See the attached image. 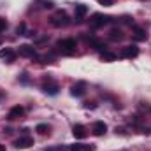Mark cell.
I'll return each mask as SVG.
<instances>
[{"instance_id":"cell-1","label":"cell","mask_w":151,"mask_h":151,"mask_svg":"<svg viewBox=\"0 0 151 151\" xmlns=\"http://www.w3.org/2000/svg\"><path fill=\"white\" fill-rule=\"evenodd\" d=\"M56 47H58V51L62 55H74L76 47H77V42H76V39H70V37L62 39V40L56 42Z\"/></svg>"},{"instance_id":"cell-2","label":"cell","mask_w":151,"mask_h":151,"mask_svg":"<svg viewBox=\"0 0 151 151\" xmlns=\"http://www.w3.org/2000/svg\"><path fill=\"white\" fill-rule=\"evenodd\" d=\"M70 23V19H69V16H67V12L65 11H58L53 18H51V25L53 27H67Z\"/></svg>"},{"instance_id":"cell-3","label":"cell","mask_w":151,"mask_h":151,"mask_svg":"<svg viewBox=\"0 0 151 151\" xmlns=\"http://www.w3.org/2000/svg\"><path fill=\"white\" fill-rule=\"evenodd\" d=\"M111 19H113L111 16H104V14H93V16H91V19H90V25H91L93 28H99V27H104V25H107Z\"/></svg>"},{"instance_id":"cell-4","label":"cell","mask_w":151,"mask_h":151,"mask_svg":"<svg viewBox=\"0 0 151 151\" xmlns=\"http://www.w3.org/2000/svg\"><path fill=\"white\" fill-rule=\"evenodd\" d=\"M14 146L18 148V150H27V148H30V146H34V139L27 134V135H21L19 139H16L14 141Z\"/></svg>"},{"instance_id":"cell-5","label":"cell","mask_w":151,"mask_h":151,"mask_svg":"<svg viewBox=\"0 0 151 151\" xmlns=\"http://www.w3.org/2000/svg\"><path fill=\"white\" fill-rule=\"evenodd\" d=\"M18 55H19V56H23V58H35V56H37V53H35V47H34V46H28V44H23V46H19V49H18Z\"/></svg>"},{"instance_id":"cell-6","label":"cell","mask_w":151,"mask_h":151,"mask_svg":"<svg viewBox=\"0 0 151 151\" xmlns=\"http://www.w3.org/2000/svg\"><path fill=\"white\" fill-rule=\"evenodd\" d=\"M137 55H139V47L134 46V44H132V46H127V47L121 49V56H123V58H135Z\"/></svg>"},{"instance_id":"cell-7","label":"cell","mask_w":151,"mask_h":151,"mask_svg":"<svg viewBox=\"0 0 151 151\" xmlns=\"http://www.w3.org/2000/svg\"><path fill=\"white\" fill-rule=\"evenodd\" d=\"M86 12H88V7H86L84 4H77V5H76V11H74L76 21H83V18L86 16Z\"/></svg>"},{"instance_id":"cell-8","label":"cell","mask_w":151,"mask_h":151,"mask_svg":"<svg viewBox=\"0 0 151 151\" xmlns=\"http://www.w3.org/2000/svg\"><path fill=\"white\" fill-rule=\"evenodd\" d=\"M0 58H4L7 63H12L14 58H16V53L11 47H5V49H0Z\"/></svg>"},{"instance_id":"cell-9","label":"cell","mask_w":151,"mask_h":151,"mask_svg":"<svg viewBox=\"0 0 151 151\" xmlns=\"http://www.w3.org/2000/svg\"><path fill=\"white\" fill-rule=\"evenodd\" d=\"M69 151H95L93 144H83V142H76L69 146Z\"/></svg>"},{"instance_id":"cell-10","label":"cell","mask_w":151,"mask_h":151,"mask_svg":"<svg viewBox=\"0 0 151 151\" xmlns=\"http://www.w3.org/2000/svg\"><path fill=\"white\" fill-rule=\"evenodd\" d=\"M42 90H44V93H47V95H56L58 93V84L55 83V81H47L44 86H42Z\"/></svg>"},{"instance_id":"cell-11","label":"cell","mask_w":151,"mask_h":151,"mask_svg":"<svg viewBox=\"0 0 151 151\" xmlns=\"http://www.w3.org/2000/svg\"><path fill=\"white\" fill-rule=\"evenodd\" d=\"M84 91H86V83H77V84H74L72 88H70V93L74 95V97H83L84 95Z\"/></svg>"},{"instance_id":"cell-12","label":"cell","mask_w":151,"mask_h":151,"mask_svg":"<svg viewBox=\"0 0 151 151\" xmlns=\"http://www.w3.org/2000/svg\"><path fill=\"white\" fill-rule=\"evenodd\" d=\"M72 134H74L76 139H84V137L88 135V132H86V127H84V125H74Z\"/></svg>"},{"instance_id":"cell-13","label":"cell","mask_w":151,"mask_h":151,"mask_svg":"<svg viewBox=\"0 0 151 151\" xmlns=\"http://www.w3.org/2000/svg\"><path fill=\"white\" fill-rule=\"evenodd\" d=\"M91 130H93V134H95V135H102V134H106V132H107V125H106L104 121H95Z\"/></svg>"},{"instance_id":"cell-14","label":"cell","mask_w":151,"mask_h":151,"mask_svg":"<svg viewBox=\"0 0 151 151\" xmlns=\"http://www.w3.org/2000/svg\"><path fill=\"white\" fill-rule=\"evenodd\" d=\"M23 113H25V109H23L21 106H14V107L9 111L7 118H9V119H16V118H21V116H23Z\"/></svg>"},{"instance_id":"cell-15","label":"cell","mask_w":151,"mask_h":151,"mask_svg":"<svg viewBox=\"0 0 151 151\" xmlns=\"http://www.w3.org/2000/svg\"><path fill=\"white\" fill-rule=\"evenodd\" d=\"M109 39L114 40V42H116V40H121V39H123V32H121L119 28H113V30L109 32Z\"/></svg>"},{"instance_id":"cell-16","label":"cell","mask_w":151,"mask_h":151,"mask_svg":"<svg viewBox=\"0 0 151 151\" xmlns=\"http://www.w3.org/2000/svg\"><path fill=\"white\" fill-rule=\"evenodd\" d=\"M35 132H39L40 135L49 134V125H46V123H39L37 127H35Z\"/></svg>"},{"instance_id":"cell-17","label":"cell","mask_w":151,"mask_h":151,"mask_svg":"<svg viewBox=\"0 0 151 151\" xmlns=\"http://www.w3.org/2000/svg\"><path fill=\"white\" fill-rule=\"evenodd\" d=\"M100 56H102V60H104V62H114V60L118 58V56H116L114 53H109V51H104V53H102Z\"/></svg>"},{"instance_id":"cell-18","label":"cell","mask_w":151,"mask_h":151,"mask_svg":"<svg viewBox=\"0 0 151 151\" xmlns=\"http://www.w3.org/2000/svg\"><path fill=\"white\" fill-rule=\"evenodd\" d=\"M135 40H146V32L142 28H135V34H134Z\"/></svg>"},{"instance_id":"cell-19","label":"cell","mask_w":151,"mask_h":151,"mask_svg":"<svg viewBox=\"0 0 151 151\" xmlns=\"http://www.w3.org/2000/svg\"><path fill=\"white\" fill-rule=\"evenodd\" d=\"M39 4H42V7H44V9H51V7H53V2H49V0H47V2H46V0H37Z\"/></svg>"},{"instance_id":"cell-20","label":"cell","mask_w":151,"mask_h":151,"mask_svg":"<svg viewBox=\"0 0 151 151\" xmlns=\"http://www.w3.org/2000/svg\"><path fill=\"white\" fill-rule=\"evenodd\" d=\"M23 32H25V23H21V25L16 28V34H19V35H25Z\"/></svg>"},{"instance_id":"cell-21","label":"cell","mask_w":151,"mask_h":151,"mask_svg":"<svg viewBox=\"0 0 151 151\" xmlns=\"http://www.w3.org/2000/svg\"><path fill=\"white\" fill-rule=\"evenodd\" d=\"M100 5H106V7H109V5H113V0H97Z\"/></svg>"},{"instance_id":"cell-22","label":"cell","mask_w":151,"mask_h":151,"mask_svg":"<svg viewBox=\"0 0 151 151\" xmlns=\"http://www.w3.org/2000/svg\"><path fill=\"white\" fill-rule=\"evenodd\" d=\"M7 28V23H5V19H0V32H4Z\"/></svg>"},{"instance_id":"cell-23","label":"cell","mask_w":151,"mask_h":151,"mask_svg":"<svg viewBox=\"0 0 151 151\" xmlns=\"http://www.w3.org/2000/svg\"><path fill=\"white\" fill-rule=\"evenodd\" d=\"M44 151H63V148L62 146H56V148H46Z\"/></svg>"},{"instance_id":"cell-24","label":"cell","mask_w":151,"mask_h":151,"mask_svg":"<svg viewBox=\"0 0 151 151\" xmlns=\"http://www.w3.org/2000/svg\"><path fill=\"white\" fill-rule=\"evenodd\" d=\"M0 151H5V146H0Z\"/></svg>"},{"instance_id":"cell-25","label":"cell","mask_w":151,"mask_h":151,"mask_svg":"<svg viewBox=\"0 0 151 151\" xmlns=\"http://www.w3.org/2000/svg\"><path fill=\"white\" fill-rule=\"evenodd\" d=\"M0 44H2V37H0Z\"/></svg>"},{"instance_id":"cell-26","label":"cell","mask_w":151,"mask_h":151,"mask_svg":"<svg viewBox=\"0 0 151 151\" xmlns=\"http://www.w3.org/2000/svg\"><path fill=\"white\" fill-rule=\"evenodd\" d=\"M0 99H2V93H0Z\"/></svg>"}]
</instances>
